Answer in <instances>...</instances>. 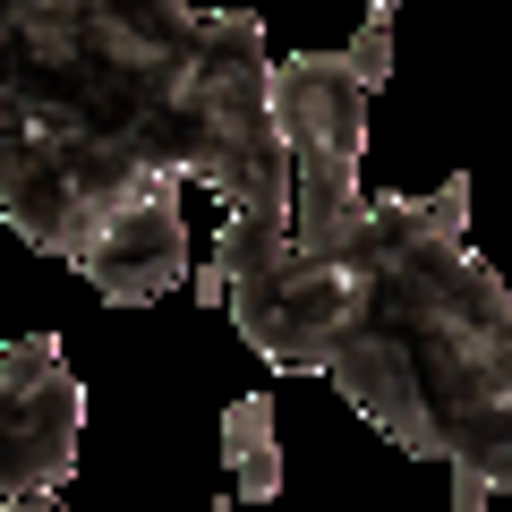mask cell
I'll use <instances>...</instances> for the list:
<instances>
[{"instance_id":"6da1fadb","label":"cell","mask_w":512,"mask_h":512,"mask_svg":"<svg viewBox=\"0 0 512 512\" xmlns=\"http://www.w3.org/2000/svg\"><path fill=\"white\" fill-rule=\"evenodd\" d=\"M205 299L231 308L274 367H325L359 325V274L350 256H325L299 239V222H222V256L205 274Z\"/></svg>"},{"instance_id":"7a4b0ae2","label":"cell","mask_w":512,"mask_h":512,"mask_svg":"<svg viewBox=\"0 0 512 512\" xmlns=\"http://www.w3.org/2000/svg\"><path fill=\"white\" fill-rule=\"evenodd\" d=\"M367 77L350 52H291L274 60V111L291 137L299 171V239L325 256L350 248L367 197H359V154H367Z\"/></svg>"},{"instance_id":"3957f363","label":"cell","mask_w":512,"mask_h":512,"mask_svg":"<svg viewBox=\"0 0 512 512\" xmlns=\"http://www.w3.org/2000/svg\"><path fill=\"white\" fill-rule=\"evenodd\" d=\"M77 427L86 393L52 333L0 350V504H43L77 470Z\"/></svg>"},{"instance_id":"277c9868","label":"cell","mask_w":512,"mask_h":512,"mask_svg":"<svg viewBox=\"0 0 512 512\" xmlns=\"http://www.w3.org/2000/svg\"><path fill=\"white\" fill-rule=\"evenodd\" d=\"M222 461H231L239 495H282V453H274V402L265 393H248V402H231V419H222Z\"/></svg>"},{"instance_id":"5b68a950","label":"cell","mask_w":512,"mask_h":512,"mask_svg":"<svg viewBox=\"0 0 512 512\" xmlns=\"http://www.w3.org/2000/svg\"><path fill=\"white\" fill-rule=\"evenodd\" d=\"M350 60H359L367 86H384V77H393V18H367L359 43H350Z\"/></svg>"},{"instance_id":"8992f818","label":"cell","mask_w":512,"mask_h":512,"mask_svg":"<svg viewBox=\"0 0 512 512\" xmlns=\"http://www.w3.org/2000/svg\"><path fill=\"white\" fill-rule=\"evenodd\" d=\"M487 504H495L487 478H478V470H453V512H487Z\"/></svg>"},{"instance_id":"52a82bcc","label":"cell","mask_w":512,"mask_h":512,"mask_svg":"<svg viewBox=\"0 0 512 512\" xmlns=\"http://www.w3.org/2000/svg\"><path fill=\"white\" fill-rule=\"evenodd\" d=\"M393 9H402V0H367V18H393Z\"/></svg>"},{"instance_id":"ba28073f","label":"cell","mask_w":512,"mask_h":512,"mask_svg":"<svg viewBox=\"0 0 512 512\" xmlns=\"http://www.w3.org/2000/svg\"><path fill=\"white\" fill-rule=\"evenodd\" d=\"M0 512H60V504H0Z\"/></svg>"}]
</instances>
